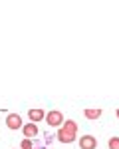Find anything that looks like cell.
I'll list each match as a JSON object with an SVG mask.
<instances>
[{"label": "cell", "instance_id": "3957f363", "mask_svg": "<svg viewBox=\"0 0 119 149\" xmlns=\"http://www.w3.org/2000/svg\"><path fill=\"white\" fill-rule=\"evenodd\" d=\"M28 119H30V123H40V121H46V111L42 109V107H32V109H28Z\"/></svg>", "mask_w": 119, "mask_h": 149}, {"label": "cell", "instance_id": "7a4b0ae2", "mask_svg": "<svg viewBox=\"0 0 119 149\" xmlns=\"http://www.w3.org/2000/svg\"><path fill=\"white\" fill-rule=\"evenodd\" d=\"M6 127L12 129V131H18V129H22L24 123H22V117L18 113H8L6 115Z\"/></svg>", "mask_w": 119, "mask_h": 149}, {"label": "cell", "instance_id": "8fae6325", "mask_svg": "<svg viewBox=\"0 0 119 149\" xmlns=\"http://www.w3.org/2000/svg\"><path fill=\"white\" fill-rule=\"evenodd\" d=\"M115 115H117V119H119V109H117V111H115Z\"/></svg>", "mask_w": 119, "mask_h": 149}, {"label": "cell", "instance_id": "8992f818", "mask_svg": "<svg viewBox=\"0 0 119 149\" xmlns=\"http://www.w3.org/2000/svg\"><path fill=\"white\" fill-rule=\"evenodd\" d=\"M22 133H24V139H34L38 135V125L36 123H24Z\"/></svg>", "mask_w": 119, "mask_h": 149}, {"label": "cell", "instance_id": "30bf717a", "mask_svg": "<svg viewBox=\"0 0 119 149\" xmlns=\"http://www.w3.org/2000/svg\"><path fill=\"white\" fill-rule=\"evenodd\" d=\"M20 149H34V145H32V139H22Z\"/></svg>", "mask_w": 119, "mask_h": 149}, {"label": "cell", "instance_id": "277c9868", "mask_svg": "<svg viewBox=\"0 0 119 149\" xmlns=\"http://www.w3.org/2000/svg\"><path fill=\"white\" fill-rule=\"evenodd\" d=\"M59 129L75 141V137H77V121H73V119H66V121H64V125L59 127Z\"/></svg>", "mask_w": 119, "mask_h": 149}, {"label": "cell", "instance_id": "52a82bcc", "mask_svg": "<svg viewBox=\"0 0 119 149\" xmlns=\"http://www.w3.org/2000/svg\"><path fill=\"white\" fill-rule=\"evenodd\" d=\"M101 113H103L101 107H85V109H83V117H85V119H99Z\"/></svg>", "mask_w": 119, "mask_h": 149}, {"label": "cell", "instance_id": "5b68a950", "mask_svg": "<svg viewBox=\"0 0 119 149\" xmlns=\"http://www.w3.org/2000/svg\"><path fill=\"white\" fill-rule=\"evenodd\" d=\"M80 149H97V139L93 135H82L80 137Z\"/></svg>", "mask_w": 119, "mask_h": 149}, {"label": "cell", "instance_id": "ba28073f", "mask_svg": "<svg viewBox=\"0 0 119 149\" xmlns=\"http://www.w3.org/2000/svg\"><path fill=\"white\" fill-rule=\"evenodd\" d=\"M56 139H58L59 143H71V141H73V139H71L70 135H66L62 129H58V131H56Z\"/></svg>", "mask_w": 119, "mask_h": 149}, {"label": "cell", "instance_id": "9c48e42d", "mask_svg": "<svg viewBox=\"0 0 119 149\" xmlns=\"http://www.w3.org/2000/svg\"><path fill=\"white\" fill-rule=\"evenodd\" d=\"M107 147H109V149H119V137H109Z\"/></svg>", "mask_w": 119, "mask_h": 149}, {"label": "cell", "instance_id": "6da1fadb", "mask_svg": "<svg viewBox=\"0 0 119 149\" xmlns=\"http://www.w3.org/2000/svg\"><path fill=\"white\" fill-rule=\"evenodd\" d=\"M64 121H66V119H64V113H62V111H58V109H52V111H48L46 113V123L50 127H62L64 125Z\"/></svg>", "mask_w": 119, "mask_h": 149}]
</instances>
